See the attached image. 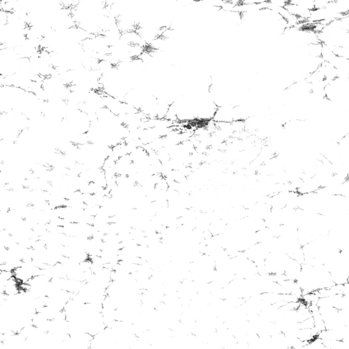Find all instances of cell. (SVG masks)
I'll return each mask as SVG.
<instances>
[{"instance_id":"cell-1","label":"cell","mask_w":349,"mask_h":349,"mask_svg":"<svg viewBox=\"0 0 349 349\" xmlns=\"http://www.w3.org/2000/svg\"><path fill=\"white\" fill-rule=\"evenodd\" d=\"M284 8L286 11L289 12L290 14L296 17L304 20V21H308V18H310L311 11H309V10L300 7V6H298V5L291 4L289 1H287V4H286Z\"/></svg>"}]
</instances>
